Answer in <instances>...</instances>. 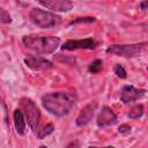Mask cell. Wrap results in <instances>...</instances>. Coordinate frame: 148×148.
I'll list each match as a JSON object with an SVG mask.
<instances>
[{
	"label": "cell",
	"instance_id": "6da1fadb",
	"mask_svg": "<svg viewBox=\"0 0 148 148\" xmlns=\"http://www.w3.org/2000/svg\"><path fill=\"white\" fill-rule=\"evenodd\" d=\"M76 99L77 96L74 89L53 91L45 94L42 97V105L50 113L57 117H64L68 114L75 106Z\"/></svg>",
	"mask_w": 148,
	"mask_h": 148
},
{
	"label": "cell",
	"instance_id": "7a4b0ae2",
	"mask_svg": "<svg viewBox=\"0 0 148 148\" xmlns=\"http://www.w3.org/2000/svg\"><path fill=\"white\" fill-rule=\"evenodd\" d=\"M22 42L25 47L39 54L52 53L60 46V38L56 36L27 35L22 38Z\"/></svg>",
	"mask_w": 148,
	"mask_h": 148
},
{
	"label": "cell",
	"instance_id": "3957f363",
	"mask_svg": "<svg viewBox=\"0 0 148 148\" xmlns=\"http://www.w3.org/2000/svg\"><path fill=\"white\" fill-rule=\"evenodd\" d=\"M20 110L22 111L25 121L34 133H37L40 124V111L31 98L22 97L20 99Z\"/></svg>",
	"mask_w": 148,
	"mask_h": 148
},
{
	"label": "cell",
	"instance_id": "277c9868",
	"mask_svg": "<svg viewBox=\"0 0 148 148\" xmlns=\"http://www.w3.org/2000/svg\"><path fill=\"white\" fill-rule=\"evenodd\" d=\"M30 20L39 28L43 29H49L57 27L61 22V17L54 13L39 9V8H32L29 13Z\"/></svg>",
	"mask_w": 148,
	"mask_h": 148
},
{
	"label": "cell",
	"instance_id": "5b68a950",
	"mask_svg": "<svg viewBox=\"0 0 148 148\" xmlns=\"http://www.w3.org/2000/svg\"><path fill=\"white\" fill-rule=\"evenodd\" d=\"M147 49V42H142L139 44H113L106 49V53L124 57V58H133L142 52H145Z\"/></svg>",
	"mask_w": 148,
	"mask_h": 148
},
{
	"label": "cell",
	"instance_id": "8992f818",
	"mask_svg": "<svg viewBox=\"0 0 148 148\" xmlns=\"http://www.w3.org/2000/svg\"><path fill=\"white\" fill-rule=\"evenodd\" d=\"M97 43L92 38H86V39H68L66 40L61 49L62 50H94L96 47Z\"/></svg>",
	"mask_w": 148,
	"mask_h": 148
},
{
	"label": "cell",
	"instance_id": "52a82bcc",
	"mask_svg": "<svg viewBox=\"0 0 148 148\" xmlns=\"http://www.w3.org/2000/svg\"><path fill=\"white\" fill-rule=\"evenodd\" d=\"M145 94H146L145 89H138L133 86H125L120 92V101L125 104H128L140 99Z\"/></svg>",
	"mask_w": 148,
	"mask_h": 148
},
{
	"label": "cell",
	"instance_id": "ba28073f",
	"mask_svg": "<svg viewBox=\"0 0 148 148\" xmlns=\"http://www.w3.org/2000/svg\"><path fill=\"white\" fill-rule=\"evenodd\" d=\"M96 109H97V102H95V101L88 103L84 108H82L81 111L79 112L76 119H75L76 125L77 126H84V125H87L91 120V118L94 117Z\"/></svg>",
	"mask_w": 148,
	"mask_h": 148
},
{
	"label": "cell",
	"instance_id": "9c48e42d",
	"mask_svg": "<svg viewBox=\"0 0 148 148\" xmlns=\"http://www.w3.org/2000/svg\"><path fill=\"white\" fill-rule=\"evenodd\" d=\"M42 6L54 12H69L73 8L71 0H37Z\"/></svg>",
	"mask_w": 148,
	"mask_h": 148
},
{
	"label": "cell",
	"instance_id": "30bf717a",
	"mask_svg": "<svg viewBox=\"0 0 148 148\" xmlns=\"http://www.w3.org/2000/svg\"><path fill=\"white\" fill-rule=\"evenodd\" d=\"M97 126L98 127H106L110 125H113L117 123V116L109 106H103L97 116Z\"/></svg>",
	"mask_w": 148,
	"mask_h": 148
},
{
	"label": "cell",
	"instance_id": "8fae6325",
	"mask_svg": "<svg viewBox=\"0 0 148 148\" xmlns=\"http://www.w3.org/2000/svg\"><path fill=\"white\" fill-rule=\"evenodd\" d=\"M24 64L34 71H46L53 67V64L42 57H29L24 59Z\"/></svg>",
	"mask_w": 148,
	"mask_h": 148
},
{
	"label": "cell",
	"instance_id": "7c38bea8",
	"mask_svg": "<svg viewBox=\"0 0 148 148\" xmlns=\"http://www.w3.org/2000/svg\"><path fill=\"white\" fill-rule=\"evenodd\" d=\"M13 120H14V126L17 132V134L23 135L25 133V118L20 109L14 110L13 112Z\"/></svg>",
	"mask_w": 148,
	"mask_h": 148
},
{
	"label": "cell",
	"instance_id": "4fadbf2b",
	"mask_svg": "<svg viewBox=\"0 0 148 148\" xmlns=\"http://www.w3.org/2000/svg\"><path fill=\"white\" fill-rule=\"evenodd\" d=\"M143 114V105L142 104H138L135 106H133L130 112H128V117L131 119H136V118H140L141 116Z\"/></svg>",
	"mask_w": 148,
	"mask_h": 148
},
{
	"label": "cell",
	"instance_id": "5bb4252c",
	"mask_svg": "<svg viewBox=\"0 0 148 148\" xmlns=\"http://www.w3.org/2000/svg\"><path fill=\"white\" fill-rule=\"evenodd\" d=\"M53 131H54L53 125H52V124H46L42 130H38L36 134H37V138H38V139H44L45 136H47V135H50L51 133H53Z\"/></svg>",
	"mask_w": 148,
	"mask_h": 148
},
{
	"label": "cell",
	"instance_id": "9a60e30c",
	"mask_svg": "<svg viewBox=\"0 0 148 148\" xmlns=\"http://www.w3.org/2000/svg\"><path fill=\"white\" fill-rule=\"evenodd\" d=\"M102 68H103V62H102L101 59H96V60H94V61L89 65V67H88L89 72L92 73V74H97V73H99V72L102 71Z\"/></svg>",
	"mask_w": 148,
	"mask_h": 148
},
{
	"label": "cell",
	"instance_id": "2e32d148",
	"mask_svg": "<svg viewBox=\"0 0 148 148\" xmlns=\"http://www.w3.org/2000/svg\"><path fill=\"white\" fill-rule=\"evenodd\" d=\"M113 71H114V74H116V75H117L118 77H120V79H126L127 74H126V71L124 69V67H123L121 65L117 64V65L114 66Z\"/></svg>",
	"mask_w": 148,
	"mask_h": 148
},
{
	"label": "cell",
	"instance_id": "e0dca14e",
	"mask_svg": "<svg viewBox=\"0 0 148 148\" xmlns=\"http://www.w3.org/2000/svg\"><path fill=\"white\" fill-rule=\"evenodd\" d=\"M12 22V16L2 8H0V23H10Z\"/></svg>",
	"mask_w": 148,
	"mask_h": 148
},
{
	"label": "cell",
	"instance_id": "ac0fdd59",
	"mask_svg": "<svg viewBox=\"0 0 148 148\" xmlns=\"http://www.w3.org/2000/svg\"><path fill=\"white\" fill-rule=\"evenodd\" d=\"M118 132H119L120 134H128V133L131 132V126H128V125H126V124L120 125L119 128H118Z\"/></svg>",
	"mask_w": 148,
	"mask_h": 148
},
{
	"label": "cell",
	"instance_id": "d6986e66",
	"mask_svg": "<svg viewBox=\"0 0 148 148\" xmlns=\"http://www.w3.org/2000/svg\"><path fill=\"white\" fill-rule=\"evenodd\" d=\"M140 8H141L142 10H146V9H147V0H143V1L140 3Z\"/></svg>",
	"mask_w": 148,
	"mask_h": 148
}]
</instances>
